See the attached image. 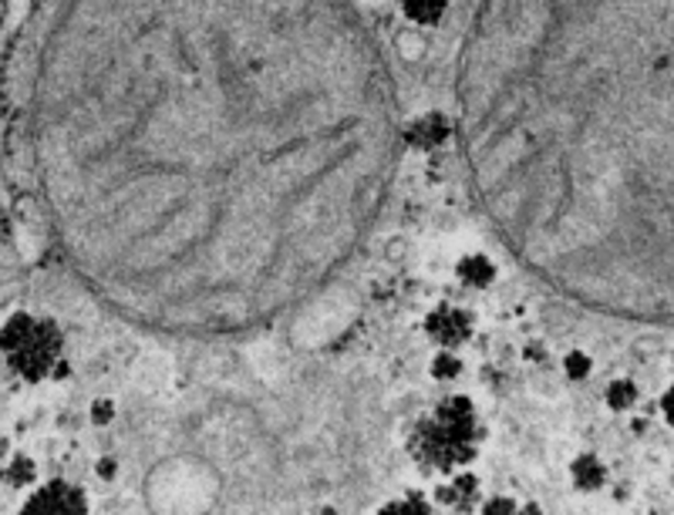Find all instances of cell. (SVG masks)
Returning a JSON list of instances; mask_svg holds the SVG:
<instances>
[{
	"instance_id": "cell-1",
	"label": "cell",
	"mask_w": 674,
	"mask_h": 515,
	"mask_svg": "<svg viewBox=\"0 0 674 515\" xmlns=\"http://www.w3.org/2000/svg\"><path fill=\"white\" fill-rule=\"evenodd\" d=\"M55 243L99 304L227 341L357 263L401 162L354 0H65L31 95Z\"/></svg>"
},
{
	"instance_id": "cell-2",
	"label": "cell",
	"mask_w": 674,
	"mask_h": 515,
	"mask_svg": "<svg viewBox=\"0 0 674 515\" xmlns=\"http://www.w3.org/2000/svg\"><path fill=\"white\" fill-rule=\"evenodd\" d=\"M610 398H614V404H617V408H624V404H631L635 388H631V385H617V388L610 391Z\"/></svg>"
},
{
	"instance_id": "cell-3",
	"label": "cell",
	"mask_w": 674,
	"mask_h": 515,
	"mask_svg": "<svg viewBox=\"0 0 674 515\" xmlns=\"http://www.w3.org/2000/svg\"><path fill=\"white\" fill-rule=\"evenodd\" d=\"M664 408H667V414H671V421H674V391L667 394V401H664Z\"/></svg>"
}]
</instances>
